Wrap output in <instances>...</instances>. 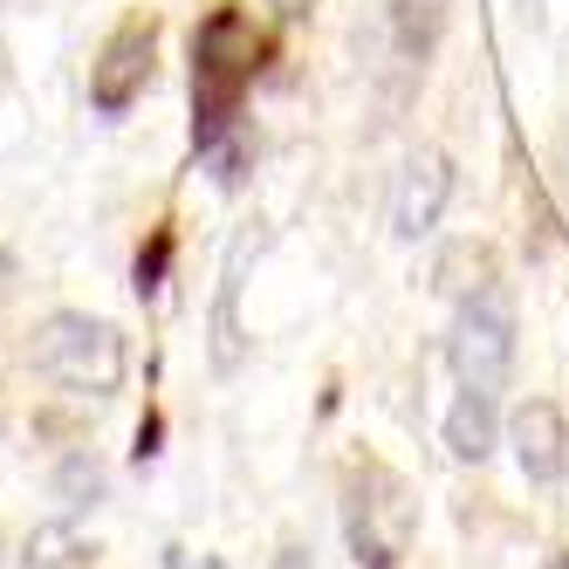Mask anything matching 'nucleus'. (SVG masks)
<instances>
[{
  "label": "nucleus",
  "instance_id": "f257e3e1",
  "mask_svg": "<svg viewBox=\"0 0 569 569\" xmlns=\"http://www.w3.org/2000/svg\"><path fill=\"white\" fill-rule=\"evenodd\" d=\"M261 56V42H254V21L233 8H213L207 21L192 28V144L199 151H213L227 131H233V117H240V97H248V83H254V62Z\"/></svg>",
  "mask_w": 569,
  "mask_h": 569
},
{
  "label": "nucleus",
  "instance_id": "f03ea898",
  "mask_svg": "<svg viewBox=\"0 0 569 569\" xmlns=\"http://www.w3.org/2000/svg\"><path fill=\"white\" fill-rule=\"evenodd\" d=\"M28 363H34V378H49L69 398H110L124 385V337H117L103 316L56 309V316L34 322Z\"/></svg>",
  "mask_w": 569,
  "mask_h": 569
},
{
  "label": "nucleus",
  "instance_id": "7ed1b4c3",
  "mask_svg": "<svg viewBox=\"0 0 569 569\" xmlns=\"http://www.w3.org/2000/svg\"><path fill=\"white\" fill-rule=\"evenodd\" d=\"M419 536V495L385 460H363L343 480V542L363 569H398Z\"/></svg>",
  "mask_w": 569,
  "mask_h": 569
},
{
  "label": "nucleus",
  "instance_id": "20e7f679",
  "mask_svg": "<svg viewBox=\"0 0 569 569\" xmlns=\"http://www.w3.org/2000/svg\"><path fill=\"white\" fill-rule=\"evenodd\" d=\"M446 363H453L460 391H487V398L508 391V371H515V302H508L501 281H487L480 296L460 302L453 337H446Z\"/></svg>",
  "mask_w": 569,
  "mask_h": 569
},
{
  "label": "nucleus",
  "instance_id": "39448f33",
  "mask_svg": "<svg viewBox=\"0 0 569 569\" xmlns=\"http://www.w3.org/2000/svg\"><path fill=\"white\" fill-rule=\"evenodd\" d=\"M508 446H515V467L528 487H542V495H556L562 473H569V426L549 398H521L515 419H508Z\"/></svg>",
  "mask_w": 569,
  "mask_h": 569
},
{
  "label": "nucleus",
  "instance_id": "423d86ee",
  "mask_svg": "<svg viewBox=\"0 0 569 569\" xmlns=\"http://www.w3.org/2000/svg\"><path fill=\"white\" fill-rule=\"evenodd\" d=\"M453 199V158L446 151H412L405 158V179L391 192V233L398 240H426Z\"/></svg>",
  "mask_w": 569,
  "mask_h": 569
},
{
  "label": "nucleus",
  "instance_id": "0eeeda50",
  "mask_svg": "<svg viewBox=\"0 0 569 569\" xmlns=\"http://www.w3.org/2000/svg\"><path fill=\"white\" fill-rule=\"evenodd\" d=\"M144 83H151V21H124V28L103 42L97 69H90V103H97L103 117H117V110L138 103Z\"/></svg>",
  "mask_w": 569,
  "mask_h": 569
},
{
  "label": "nucleus",
  "instance_id": "6e6552de",
  "mask_svg": "<svg viewBox=\"0 0 569 569\" xmlns=\"http://www.w3.org/2000/svg\"><path fill=\"white\" fill-rule=\"evenodd\" d=\"M261 254V227H248L227 248V268H220V302H213V363L233 371L240 357H248V330H240V289H248V268Z\"/></svg>",
  "mask_w": 569,
  "mask_h": 569
},
{
  "label": "nucleus",
  "instance_id": "1a4fd4ad",
  "mask_svg": "<svg viewBox=\"0 0 569 569\" xmlns=\"http://www.w3.org/2000/svg\"><path fill=\"white\" fill-rule=\"evenodd\" d=\"M495 439H501V398H487V391H460L453 398V412H446V453L480 467L487 453H495Z\"/></svg>",
  "mask_w": 569,
  "mask_h": 569
},
{
  "label": "nucleus",
  "instance_id": "9d476101",
  "mask_svg": "<svg viewBox=\"0 0 569 569\" xmlns=\"http://www.w3.org/2000/svg\"><path fill=\"white\" fill-rule=\"evenodd\" d=\"M90 549H83V536H76V528H62V521H42V528H34V536H28V569H69V562H83Z\"/></svg>",
  "mask_w": 569,
  "mask_h": 569
},
{
  "label": "nucleus",
  "instance_id": "9b49d317",
  "mask_svg": "<svg viewBox=\"0 0 569 569\" xmlns=\"http://www.w3.org/2000/svg\"><path fill=\"white\" fill-rule=\"evenodd\" d=\"M56 487H62V495H69V501H83V495L97 501V495H103V473H97L90 460H62V473H56Z\"/></svg>",
  "mask_w": 569,
  "mask_h": 569
},
{
  "label": "nucleus",
  "instance_id": "f8f14e48",
  "mask_svg": "<svg viewBox=\"0 0 569 569\" xmlns=\"http://www.w3.org/2000/svg\"><path fill=\"white\" fill-rule=\"evenodd\" d=\"M166 261H172V233H151V254H138V296H158Z\"/></svg>",
  "mask_w": 569,
  "mask_h": 569
},
{
  "label": "nucleus",
  "instance_id": "ddd939ff",
  "mask_svg": "<svg viewBox=\"0 0 569 569\" xmlns=\"http://www.w3.org/2000/svg\"><path fill=\"white\" fill-rule=\"evenodd\" d=\"M207 158L220 166V186H240V166H248V144H240V138H220Z\"/></svg>",
  "mask_w": 569,
  "mask_h": 569
},
{
  "label": "nucleus",
  "instance_id": "4468645a",
  "mask_svg": "<svg viewBox=\"0 0 569 569\" xmlns=\"http://www.w3.org/2000/svg\"><path fill=\"white\" fill-rule=\"evenodd\" d=\"M166 569H227L220 556H192V549H166Z\"/></svg>",
  "mask_w": 569,
  "mask_h": 569
},
{
  "label": "nucleus",
  "instance_id": "2eb2a0df",
  "mask_svg": "<svg viewBox=\"0 0 569 569\" xmlns=\"http://www.w3.org/2000/svg\"><path fill=\"white\" fill-rule=\"evenodd\" d=\"M268 8H274V14H281V21H302V14H309V8H316V0H268Z\"/></svg>",
  "mask_w": 569,
  "mask_h": 569
},
{
  "label": "nucleus",
  "instance_id": "dca6fc26",
  "mask_svg": "<svg viewBox=\"0 0 569 569\" xmlns=\"http://www.w3.org/2000/svg\"><path fill=\"white\" fill-rule=\"evenodd\" d=\"M274 569H316V562H309L302 549H281V556H274Z\"/></svg>",
  "mask_w": 569,
  "mask_h": 569
},
{
  "label": "nucleus",
  "instance_id": "f3484780",
  "mask_svg": "<svg viewBox=\"0 0 569 569\" xmlns=\"http://www.w3.org/2000/svg\"><path fill=\"white\" fill-rule=\"evenodd\" d=\"M542 8H549V0H521V14H528V21H542Z\"/></svg>",
  "mask_w": 569,
  "mask_h": 569
},
{
  "label": "nucleus",
  "instance_id": "a211bd4d",
  "mask_svg": "<svg viewBox=\"0 0 569 569\" xmlns=\"http://www.w3.org/2000/svg\"><path fill=\"white\" fill-rule=\"evenodd\" d=\"M556 569H569V556H562V562H556Z\"/></svg>",
  "mask_w": 569,
  "mask_h": 569
},
{
  "label": "nucleus",
  "instance_id": "6ab92c4d",
  "mask_svg": "<svg viewBox=\"0 0 569 569\" xmlns=\"http://www.w3.org/2000/svg\"><path fill=\"white\" fill-rule=\"evenodd\" d=\"M0 8H8V0H0Z\"/></svg>",
  "mask_w": 569,
  "mask_h": 569
}]
</instances>
